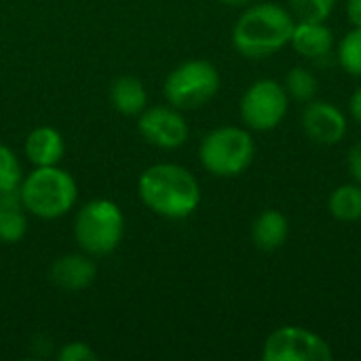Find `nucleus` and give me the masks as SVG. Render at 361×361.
Wrapping results in <instances>:
<instances>
[{
    "label": "nucleus",
    "instance_id": "nucleus-7",
    "mask_svg": "<svg viewBox=\"0 0 361 361\" xmlns=\"http://www.w3.org/2000/svg\"><path fill=\"white\" fill-rule=\"evenodd\" d=\"M290 108V95L281 82L273 78L256 80L245 89L239 104V114L250 131H273L281 125Z\"/></svg>",
    "mask_w": 361,
    "mask_h": 361
},
{
    "label": "nucleus",
    "instance_id": "nucleus-5",
    "mask_svg": "<svg viewBox=\"0 0 361 361\" xmlns=\"http://www.w3.org/2000/svg\"><path fill=\"white\" fill-rule=\"evenodd\" d=\"M254 157L256 144L247 127H218L199 144L201 165L216 178H235L243 173L252 165Z\"/></svg>",
    "mask_w": 361,
    "mask_h": 361
},
{
    "label": "nucleus",
    "instance_id": "nucleus-2",
    "mask_svg": "<svg viewBox=\"0 0 361 361\" xmlns=\"http://www.w3.org/2000/svg\"><path fill=\"white\" fill-rule=\"evenodd\" d=\"M296 17L277 2H252L233 25V47L250 59H264L290 44Z\"/></svg>",
    "mask_w": 361,
    "mask_h": 361
},
{
    "label": "nucleus",
    "instance_id": "nucleus-24",
    "mask_svg": "<svg viewBox=\"0 0 361 361\" xmlns=\"http://www.w3.org/2000/svg\"><path fill=\"white\" fill-rule=\"evenodd\" d=\"M347 19L361 27V0H347Z\"/></svg>",
    "mask_w": 361,
    "mask_h": 361
},
{
    "label": "nucleus",
    "instance_id": "nucleus-14",
    "mask_svg": "<svg viewBox=\"0 0 361 361\" xmlns=\"http://www.w3.org/2000/svg\"><path fill=\"white\" fill-rule=\"evenodd\" d=\"M290 237V222L277 209H264L252 222V243L260 252H275L286 245Z\"/></svg>",
    "mask_w": 361,
    "mask_h": 361
},
{
    "label": "nucleus",
    "instance_id": "nucleus-22",
    "mask_svg": "<svg viewBox=\"0 0 361 361\" xmlns=\"http://www.w3.org/2000/svg\"><path fill=\"white\" fill-rule=\"evenodd\" d=\"M59 361H93L97 360V353L87 345V343H68L61 347V351L57 353Z\"/></svg>",
    "mask_w": 361,
    "mask_h": 361
},
{
    "label": "nucleus",
    "instance_id": "nucleus-13",
    "mask_svg": "<svg viewBox=\"0 0 361 361\" xmlns=\"http://www.w3.org/2000/svg\"><path fill=\"white\" fill-rule=\"evenodd\" d=\"M66 154V142L53 127H36L25 137V157L34 167L59 165Z\"/></svg>",
    "mask_w": 361,
    "mask_h": 361
},
{
    "label": "nucleus",
    "instance_id": "nucleus-3",
    "mask_svg": "<svg viewBox=\"0 0 361 361\" xmlns=\"http://www.w3.org/2000/svg\"><path fill=\"white\" fill-rule=\"evenodd\" d=\"M19 197L27 214L40 220H57L76 205L78 186L72 173L59 165L36 167L21 180Z\"/></svg>",
    "mask_w": 361,
    "mask_h": 361
},
{
    "label": "nucleus",
    "instance_id": "nucleus-1",
    "mask_svg": "<svg viewBox=\"0 0 361 361\" xmlns=\"http://www.w3.org/2000/svg\"><path fill=\"white\" fill-rule=\"evenodd\" d=\"M142 203L167 220H184L201 205V186L182 165L159 163L142 171L137 180Z\"/></svg>",
    "mask_w": 361,
    "mask_h": 361
},
{
    "label": "nucleus",
    "instance_id": "nucleus-23",
    "mask_svg": "<svg viewBox=\"0 0 361 361\" xmlns=\"http://www.w3.org/2000/svg\"><path fill=\"white\" fill-rule=\"evenodd\" d=\"M347 165H349V173L353 176V182L361 184V140L351 146L349 157H347Z\"/></svg>",
    "mask_w": 361,
    "mask_h": 361
},
{
    "label": "nucleus",
    "instance_id": "nucleus-9",
    "mask_svg": "<svg viewBox=\"0 0 361 361\" xmlns=\"http://www.w3.org/2000/svg\"><path fill=\"white\" fill-rule=\"evenodd\" d=\"M137 129L148 144L163 150H176L184 146L190 133L182 110L173 106L146 108L137 118Z\"/></svg>",
    "mask_w": 361,
    "mask_h": 361
},
{
    "label": "nucleus",
    "instance_id": "nucleus-20",
    "mask_svg": "<svg viewBox=\"0 0 361 361\" xmlns=\"http://www.w3.org/2000/svg\"><path fill=\"white\" fill-rule=\"evenodd\" d=\"M336 0H290V11L298 21H328Z\"/></svg>",
    "mask_w": 361,
    "mask_h": 361
},
{
    "label": "nucleus",
    "instance_id": "nucleus-15",
    "mask_svg": "<svg viewBox=\"0 0 361 361\" xmlns=\"http://www.w3.org/2000/svg\"><path fill=\"white\" fill-rule=\"evenodd\" d=\"M110 104L123 116H140L148 108L146 87L135 76H118L110 85Z\"/></svg>",
    "mask_w": 361,
    "mask_h": 361
},
{
    "label": "nucleus",
    "instance_id": "nucleus-11",
    "mask_svg": "<svg viewBox=\"0 0 361 361\" xmlns=\"http://www.w3.org/2000/svg\"><path fill=\"white\" fill-rule=\"evenodd\" d=\"M51 281L66 292L87 290L97 277V264L89 254H66L59 256L49 271Z\"/></svg>",
    "mask_w": 361,
    "mask_h": 361
},
{
    "label": "nucleus",
    "instance_id": "nucleus-21",
    "mask_svg": "<svg viewBox=\"0 0 361 361\" xmlns=\"http://www.w3.org/2000/svg\"><path fill=\"white\" fill-rule=\"evenodd\" d=\"M21 180H23V173H21L17 154L8 146L0 144V192L19 190Z\"/></svg>",
    "mask_w": 361,
    "mask_h": 361
},
{
    "label": "nucleus",
    "instance_id": "nucleus-16",
    "mask_svg": "<svg viewBox=\"0 0 361 361\" xmlns=\"http://www.w3.org/2000/svg\"><path fill=\"white\" fill-rule=\"evenodd\" d=\"M27 233V216L19 190L0 192V241L19 243Z\"/></svg>",
    "mask_w": 361,
    "mask_h": 361
},
{
    "label": "nucleus",
    "instance_id": "nucleus-25",
    "mask_svg": "<svg viewBox=\"0 0 361 361\" xmlns=\"http://www.w3.org/2000/svg\"><path fill=\"white\" fill-rule=\"evenodd\" d=\"M349 114L353 116V121H357L361 125V87H357L349 99Z\"/></svg>",
    "mask_w": 361,
    "mask_h": 361
},
{
    "label": "nucleus",
    "instance_id": "nucleus-12",
    "mask_svg": "<svg viewBox=\"0 0 361 361\" xmlns=\"http://www.w3.org/2000/svg\"><path fill=\"white\" fill-rule=\"evenodd\" d=\"M290 47L305 59L326 57L334 49V32L326 21H298L294 23Z\"/></svg>",
    "mask_w": 361,
    "mask_h": 361
},
{
    "label": "nucleus",
    "instance_id": "nucleus-8",
    "mask_svg": "<svg viewBox=\"0 0 361 361\" xmlns=\"http://www.w3.org/2000/svg\"><path fill=\"white\" fill-rule=\"evenodd\" d=\"M334 357L326 338L302 326L273 330L262 347L264 361H330Z\"/></svg>",
    "mask_w": 361,
    "mask_h": 361
},
{
    "label": "nucleus",
    "instance_id": "nucleus-26",
    "mask_svg": "<svg viewBox=\"0 0 361 361\" xmlns=\"http://www.w3.org/2000/svg\"><path fill=\"white\" fill-rule=\"evenodd\" d=\"M222 4H228V6H243V4H252L256 0H218Z\"/></svg>",
    "mask_w": 361,
    "mask_h": 361
},
{
    "label": "nucleus",
    "instance_id": "nucleus-18",
    "mask_svg": "<svg viewBox=\"0 0 361 361\" xmlns=\"http://www.w3.org/2000/svg\"><path fill=\"white\" fill-rule=\"evenodd\" d=\"M283 89L288 91L290 99L296 102H311L317 95L319 82L315 78V74L305 68V66H294L288 70L286 80H283Z\"/></svg>",
    "mask_w": 361,
    "mask_h": 361
},
{
    "label": "nucleus",
    "instance_id": "nucleus-6",
    "mask_svg": "<svg viewBox=\"0 0 361 361\" xmlns=\"http://www.w3.org/2000/svg\"><path fill=\"white\" fill-rule=\"evenodd\" d=\"M220 91V72L207 59H188L173 68L163 85L169 106L178 110H197L212 102Z\"/></svg>",
    "mask_w": 361,
    "mask_h": 361
},
{
    "label": "nucleus",
    "instance_id": "nucleus-10",
    "mask_svg": "<svg viewBox=\"0 0 361 361\" xmlns=\"http://www.w3.org/2000/svg\"><path fill=\"white\" fill-rule=\"evenodd\" d=\"M302 131L305 135L319 146H336L347 135V114L332 102H307L302 110Z\"/></svg>",
    "mask_w": 361,
    "mask_h": 361
},
{
    "label": "nucleus",
    "instance_id": "nucleus-17",
    "mask_svg": "<svg viewBox=\"0 0 361 361\" xmlns=\"http://www.w3.org/2000/svg\"><path fill=\"white\" fill-rule=\"evenodd\" d=\"M328 209L338 222L361 220V184L351 182L336 186L328 199Z\"/></svg>",
    "mask_w": 361,
    "mask_h": 361
},
{
    "label": "nucleus",
    "instance_id": "nucleus-4",
    "mask_svg": "<svg viewBox=\"0 0 361 361\" xmlns=\"http://www.w3.org/2000/svg\"><path fill=\"white\" fill-rule=\"evenodd\" d=\"M125 235V216L121 207L110 199H93L85 203L74 218V239L78 247L102 258L112 254Z\"/></svg>",
    "mask_w": 361,
    "mask_h": 361
},
{
    "label": "nucleus",
    "instance_id": "nucleus-19",
    "mask_svg": "<svg viewBox=\"0 0 361 361\" xmlns=\"http://www.w3.org/2000/svg\"><path fill=\"white\" fill-rule=\"evenodd\" d=\"M336 59H338V66L347 74L361 78V27L353 25V30H349L338 40Z\"/></svg>",
    "mask_w": 361,
    "mask_h": 361
}]
</instances>
